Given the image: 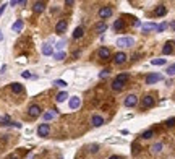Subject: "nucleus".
<instances>
[{"instance_id":"nucleus-1","label":"nucleus","mask_w":175,"mask_h":159,"mask_svg":"<svg viewBox=\"0 0 175 159\" xmlns=\"http://www.w3.org/2000/svg\"><path fill=\"white\" fill-rule=\"evenodd\" d=\"M126 81H128V75H126V73H120L119 76L112 81V90L122 91V90H123V85H125Z\"/></svg>"},{"instance_id":"nucleus-2","label":"nucleus","mask_w":175,"mask_h":159,"mask_svg":"<svg viewBox=\"0 0 175 159\" xmlns=\"http://www.w3.org/2000/svg\"><path fill=\"white\" fill-rule=\"evenodd\" d=\"M115 44L119 46V47H133V46H135V39H133V37H130V36H123V37H119Z\"/></svg>"},{"instance_id":"nucleus-3","label":"nucleus","mask_w":175,"mask_h":159,"mask_svg":"<svg viewBox=\"0 0 175 159\" xmlns=\"http://www.w3.org/2000/svg\"><path fill=\"white\" fill-rule=\"evenodd\" d=\"M162 80V75L160 73H151L146 76V85H154V83H157Z\"/></svg>"},{"instance_id":"nucleus-4","label":"nucleus","mask_w":175,"mask_h":159,"mask_svg":"<svg viewBox=\"0 0 175 159\" xmlns=\"http://www.w3.org/2000/svg\"><path fill=\"white\" fill-rule=\"evenodd\" d=\"M123 104L125 107H133L138 104V96H135V94H128L125 97V101H123Z\"/></svg>"},{"instance_id":"nucleus-5","label":"nucleus","mask_w":175,"mask_h":159,"mask_svg":"<svg viewBox=\"0 0 175 159\" xmlns=\"http://www.w3.org/2000/svg\"><path fill=\"white\" fill-rule=\"evenodd\" d=\"M112 13H113L112 7H102L101 10H99V18H101V20H106V18L112 16Z\"/></svg>"},{"instance_id":"nucleus-6","label":"nucleus","mask_w":175,"mask_h":159,"mask_svg":"<svg viewBox=\"0 0 175 159\" xmlns=\"http://www.w3.org/2000/svg\"><path fill=\"white\" fill-rule=\"evenodd\" d=\"M49 132H50V128H49V125H47V123H41L39 127H37V135L42 137V138H45L47 135H49Z\"/></svg>"},{"instance_id":"nucleus-7","label":"nucleus","mask_w":175,"mask_h":159,"mask_svg":"<svg viewBox=\"0 0 175 159\" xmlns=\"http://www.w3.org/2000/svg\"><path fill=\"white\" fill-rule=\"evenodd\" d=\"M67 26H68V23H67V21H65V20H60V21L55 25V32L62 34V32L67 31Z\"/></svg>"},{"instance_id":"nucleus-8","label":"nucleus","mask_w":175,"mask_h":159,"mask_svg":"<svg viewBox=\"0 0 175 159\" xmlns=\"http://www.w3.org/2000/svg\"><path fill=\"white\" fill-rule=\"evenodd\" d=\"M125 60H126V55H125V52H117L115 55H113V62H115L117 65L125 63Z\"/></svg>"},{"instance_id":"nucleus-9","label":"nucleus","mask_w":175,"mask_h":159,"mask_svg":"<svg viewBox=\"0 0 175 159\" xmlns=\"http://www.w3.org/2000/svg\"><path fill=\"white\" fill-rule=\"evenodd\" d=\"M79 106H81V99H79L78 96H73L72 99H70V109L76 110V109H78Z\"/></svg>"},{"instance_id":"nucleus-10","label":"nucleus","mask_w":175,"mask_h":159,"mask_svg":"<svg viewBox=\"0 0 175 159\" xmlns=\"http://www.w3.org/2000/svg\"><path fill=\"white\" fill-rule=\"evenodd\" d=\"M28 112H29V115H31V117H39V115H41V107H39V106H36V104H32V106H29Z\"/></svg>"},{"instance_id":"nucleus-11","label":"nucleus","mask_w":175,"mask_h":159,"mask_svg":"<svg viewBox=\"0 0 175 159\" xmlns=\"http://www.w3.org/2000/svg\"><path fill=\"white\" fill-rule=\"evenodd\" d=\"M99 59H102V60H107V59H110V50H109L107 47H101L99 49Z\"/></svg>"},{"instance_id":"nucleus-12","label":"nucleus","mask_w":175,"mask_h":159,"mask_svg":"<svg viewBox=\"0 0 175 159\" xmlns=\"http://www.w3.org/2000/svg\"><path fill=\"white\" fill-rule=\"evenodd\" d=\"M154 106V97L153 96H144L143 97V107H146V109H148V107H153Z\"/></svg>"},{"instance_id":"nucleus-13","label":"nucleus","mask_w":175,"mask_h":159,"mask_svg":"<svg viewBox=\"0 0 175 159\" xmlns=\"http://www.w3.org/2000/svg\"><path fill=\"white\" fill-rule=\"evenodd\" d=\"M55 115H57V110H49V112H44V114H42V119H44L45 122H49V120L55 119Z\"/></svg>"},{"instance_id":"nucleus-14","label":"nucleus","mask_w":175,"mask_h":159,"mask_svg":"<svg viewBox=\"0 0 175 159\" xmlns=\"http://www.w3.org/2000/svg\"><path fill=\"white\" fill-rule=\"evenodd\" d=\"M165 13H167V8H165L164 5H157V7H156V10H154L156 16H164Z\"/></svg>"},{"instance_id":"nucleus-15","label":"nucleus","mask_w":175,"mask_h":159,"mask_svg":"<svg viewBox=\"0 0 175 159\" xmlns=\"http://www.w3.org/2000/svg\"><path fill=\"white\" fill-rule=\"evenodd\" d=\"M93 125H94V127H102V125H104V119L101 115H93Z\"/></svg>"},{"instance_id":"nucleus-16","label":"nucleus","mask_w":175,"mask_h":159,"mask_svg":"<svg viewBox=\"0 0 175 159\" xmlns=\"http://www.w3.org/2000/svg\"><path fill=\"white\" fill-rule=\"evenodd\" d=\"M23 26H25V23H23L21 20H16L15 23H13V26H12V29L15 31V32H20L23 29Z\"/></svg>"},{"instance_id":"nucleus-17","label":"nucleus","mask_w":175,"mask_h":159,"mask_svg":"<svg viewBox=\"0 0 175 159\" xmlns=\"http://www.w3.org/2000/svg\"><path fill=\"white\" fill-rule=\"evenodd\" d=\"M156 28H157V25H156V23H144L143 25V31L144 32H148V31H156Z\"/></svg>"},{"instance_id":"nucleus-18","label":"nucleus","mask_w":175,"mask_h":159,"mask_svg":"<svg viewBox=\"0 0 175 159\" xmlns=\"http://www.w3.org/2000/svg\"><path fill=\"white\" fill-rule=\"evenodd\" d=\"M32 8H34L36 13H41V12L45 10V3L44 2H34V7H32Z\"/></svg>"},{"instance_id":"nucleus-19","label":"nucleus","mask_w":175,"mask_h":159,"mask_svg":"<svg viewBox=\"0 0 175 159\" xmlns=\"http://www.w3.org/2000/svg\"><path fill=\"white\" fill-rule=\"evenodd\" d=\"M172 50H173L172 42H165L164 44V47H162V54L164 55H170V54H172Z\"/></svg>"},{"instance_id":"nucleus-20","label":"nucleus","mask_w":175,"mask_h":159,"mask_svg":"<svg viewBox=\"0 0 175 159\" xmlns=\"http://www.w3.org/2000/svg\"><path fill=\"white\" fill-rule=\"evenodd\" d=\"M42 54L44 55H54V49H52L50 44H44L42 46Z\"/></svg>"},{"instance_id":"nucleus-21","label":"nucleus","mask_w":175,"mask_h":159,"mask_svg":"<svg viewBox=\"0 0 175 159\" xmlns=\"http://www.w3.org/2000/svg\"><path fill=\"white\" fill-rule=\"evenodd\" d=\"M84 34V29H83V26H78L76 29L73 31V39H79V37H83Z\"/></svg>"},{"instance_id":"nucleus-22","label":"nucleus","mask_w":175,"mask_h":159,"mask_svg":"<svg viewBox=\"0 0 175 159\" xmlns=\"http://www.w3.org/2000/svg\"><path fill=\"white\" fill-rule=\"evenodd\" d=\"M10 88H12V91H13V93H16V94L23 93V85H20V83H12Z\"/></svg>"},{"instance_id":"nucleus-23","label":"nucleus","mask_w":175,"mask_h":159,"mask_svg":"<svg viewBox=\"0 0 175 159\" xmlns=\"http://www.w3.org/2000/svg\"><path fill=\"white\" fill-rule=\"evenodd\" d=\"M67 97H68V94L65 91H62V93H59V94L55 96V101L57 102H63V101H67Z\"/></svg>"},{"instance_id":"nucleus-24","label":"nucleus","mask_w":175,"mask_h":159,"mask_svg":"<svg viewBox=\"0 0 175 159\" xmlns=\"http://www.w3.org/2000/svg\"><path fill=\"white\" fill-rule=\"evenodd\" d=\"M113 29L115 31H120V29H123V20H115L113 21Z\"/></svg>"},{"instance_id":"nucleus-25","label":"nucleus","mask_w":175,"mask_h":159,"mask_svg":"<svg viewBox=\"0 0 175 159\" xmlns=\"http://www.w3.org/2000/svg\"><path fill=\"white\" fill-rule=\"evenodd\" d=\"M162 148H164V144H162V143H154L153 146H151L153 153H160V151H162Z\"/></svg>"},{"instance_id":"nucleus-26","label":"nucleus","mask_w":175,"mask_h":159,"mask_svg":"<svg viewBox=\"0 0 175 159\" xmlns=\"http://www.w3.org/2000/svg\"><path fill=\"white\" fill-rule=\"evenodd\" d=\"M153 137H154L153 130H146V132H143V135H141V138H144V140H149V138H153Z\"/></svg>"},{"instance_id":"nucleus-27","label":"nucleus","mask_w":175,"mask_h":159,"mask_svg":"<svg viewBox=\"0 0 175 159\" xmlns=\"http://www.w3.org/2000/svg\"><path fill=\"white\" fill-rule=\"evenodd\" d=\"M165 73H167L169 76H173V75H175V63L169 65V67H167V70H165Z\"/></svg>"},{"instance_id":"nucleus-28","label":"nucleus","mask_w":175,"mask_h":159,"mask_svg":"<svg viewBox=\"0 0 175 159\" xmlns=\"http://www.w3.org/2000/svg\"><path fill=\"white\" fill-rule=\"evenodd\" d=\"M65 55H67V54H65L63 50H60V52H55V54H54V59H55V60H63Z\"/></svg>"},{"instance_id":"nucleus-29","label":"nucleus","mask_w":175,"mask_h":159,"mask_svg":"<svg viewBox=\"0 0 175 159\" xmlns=\"http://www.w3.org/2000/svg\"><path fill=\"white\" fill-rule=\"evenodd\" d=\"M54 86L65 88V86H68V85H67V81H63V80H55V81H54Z\"/></svg>"},{"instance_id":"nucleus-30","label":"nucleus","mask_w":175,"mask_h":159,"mask_svg":"<svg viewBox=\"0 0 175 159\" xmlns=\"http://www.w3.org/2000/svg\"><path fill=\"white\" fill-rule=\"evenodd\" d=\"M167 26H169V25L164 21V23H160V25H157V28H156V31H157V32H162V31H165V29H167Z\"/></svg>"},{"instance_id":"nucleus-31","label":"nucleus","mask_w":175,"mask_h":159,"mask_svg":"<svg viewBox=\"0 0 175 159\" xmlns=\"http://www.w3.org/2000/svg\"><path fill=\"white\" fill-rule=\"evenodd\" d=\"M106 29H107V25H106V23H99V25L96 26V31H97V32H104Z\"/></svg>"},{"instance_id":"nucleus-32","label":"nucleus","mask_w":175,"mask_h":159,"mask_svg":"<svg viewBox=\"0 0 175 159\" xmlns=\"http://www.w3.org/2000/svg\"><path fill=\"white\" fill-rule=\"evenodd\" d=\"M175 125V117H170V119L165 120V127H169V128H172Z\"/></svg>"},{"instance_id":"nucleus-33","label":"nucleus","mask_w":175,"mask_h":159,"mask_svg":"<svg viewBox=\"0 0 175 159\" xmlns=\"http://www.w3.org/2000/svg\"><path fill=\"white\" fill-rule=\"evenodd\" d=\"M151 63L153 65H165V59H154V60H151Z\"/></svg>"},{"instance_id":"nucleus-34","label":"nucleus","mask_w":175,"mask_h":159,"mask_svg":"<svg viewBox=\"0 0 175 159\" xmlns=\"http://www.w3.org/2000/svg\"><path fill=\"white\" fill-rule=\"evenodd\" d=\"M0 125H12V122H10V117H8V115H5V117L2 119V123H0Z\"/></svg>"},{"instance_id":"nucleus-35","label":"nucleus","mask_w":175,"mask_h":159,"mask_svg":"<svg viewBox=\"0 0 175 159\" xmlns=\"http://www.w3.org/2000/svg\"><path fill=\"white\" fill-rule=\"evenodd\" d=\"M21 76H23V78H36V76H32L29 72H23V73H21Z\"/></svg>"},{"instance_id":"nucleus-36","label":"nucleus","mask_w":175,"mask_h":159,"mask_svg":"<svg viewBox=\"0 0 175 159\" xmlns=\"http://www.w3.org/2000/svg\"><path fill=\"white\" fill-rule=\"evenodd\" d=\"M107 75H109V70H102V72L99 73V78H106Z\"/></svg>"},{"instance_id":"nucleus-37","label":"nucleus","mask_w":175,"mask_h":159,"mask_svg":"<svg viewBox=\"0 0 175 159\" xmlns=\"http://www.w3.org/2000/svg\"><path fill=\"white\" fill-rule=\"evenodd\" d=\"M63 46H65V41H60V42H59V44H57V46H55V47H57V49H59V52H60V49H63Z\"/></svg>"},{"instance_id":"nucleus-38","label":"nucleus","mask_w":175,"mask_h":159,"mask_svg":"<svg viewBox=\"0 0 175 159\" xmlns=\"http://www.w3.org/2000/svg\"><path fill=\"white\" fill-rule=\"evenodd\" d=\"M99 151V146L97 144H91V153H97Z\"/></svg>"},{"instance_id":"nucleus-39","label":"nucleus","mask_w":175,"mask_h":159,"mask_svg":"<svg viewBox=\"0 0 175 159\" xmlns=\"http://www.w3.org/2000/svg\"><path fill=\"white\" fill-rule=\"evenodd\" d=\"M5 7H7V5H2V7H0V16L3 15V12H5Z\"/></svg>"},{"instance_id":"nucleus-40","label":"nucleus","mask_w":175,"mask_h":159,"mask_svg":"<svg viewBox=\"0 0 175 159\" xmlns=\"http://www.w3.org/2000/svg\"><path fill=\"white\" fill-rule=\"evenodd\" d=\"M10 5H12V7H15V5H20V2H16V0H13V2H10Z\"/></svg>"},{"instance_id":"nucleus-41","label":"nucleus","mask_w":175,"mask_h":159,"mask_svg":"<svg viewBox=\"0 0 175 159\" xmlns=\"http://www.w3.org/2000/svg\"><path fill=\"white\" fill-rule=\"evenodd\" d=\"M133 25H135V26H136V28H138V26H141V21H140V20H136V21H135V23H133Z\"/></svg>"},{"instance_id":"nucleus-42","label":"nucleus","mask_w":175,"mask_h":159,"mask_svg":"<svg viewBox=\"0 0 175 159\" xmlns=\"http://www.w3.org/2000/svg\"><path fill=\"white\" fill-rule=\"evenodd\" d=\"M8 159H18L16 154H12V156H8Z\"/></svg>"},{"instance_id":"nucleus-43","label":"nucleus","mask_w":175,"mask_h":159,"mask_svg":"<svg viewBox=\"0 0 175 159\" xmlns=\"http://www.w3.org/2000/svg\"><path fill=\"white\" fill-rule=\"evenodd\" d=\"M3 39V34H2V29H0V41Z\"/></svg>"},{"instance_id":"nucleus-44","label":"nucleus","mask_w":175,"mask_h":159,"mask_svg":"<svg viewBox=\"0 0 175 159\" xmlns=\"http://www.w3.org/2000/svg\"><path fill=\"white\" fill-rule=\"evenodd\" d=\"M109 159H119V156H110Z\"/></svg>"},{"instance_id":"nucleus-45","label":"nucleus","mask_w":175,"mask_h":159,"mask_svg":"<svg viewBox=\"0 0 175 159\" xmlns=\"http://www.w3.org/2000/svg\"><path fill=\"white\" fill-rule=\"evenodd\" d=\"M170 26H172V29H175V21L172 23V25H170Z\"/></svg>"},{"instance_id":"nucleus-46","label":"nucleus","mask_w":175,"mask_h":159,"mask_svg":"<svg viewBox=\"0 0 175 159\" xmlns=\"http://www.w3.org/2000/svg\"><path fill=\"white\" fill-rule=\"evenodd\" d=\"M119 159H122V157H119Z\"/></svg>"}]
</instances>
